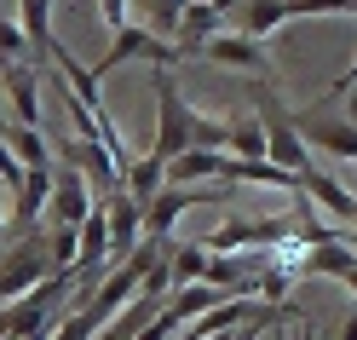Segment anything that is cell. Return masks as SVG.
<instances>
[{"mask_svg":"<svg viewBox=\"0 0 357 340\" xmlns=\"http://www.w3.org/2000/svg\"><path fill=\"white\" fill-rule=\"evenodd\" d=\"M52 231H29L24 242H12V254H0V306L29 294L35 283L52 277Z\"/></svg>","mask_w":357,"mask_h":340,"instance_id":"obj_2","label":"cell"},{"mask_svg":"<svg viewBox=\"0 0 357 340\" xmlns=\"http://www.w3.org/2000/svg\"><path fill=\"white\" fill-rule=\"evenodd\" d=\"M300 191L317 202V208H328V214H334V225H351V231H357V191H346L334 173H323L317 162L300 168Z\"/></svg>","mask_w":357,"mask_h":340,"instance_id":"obj_13","label":"cell"},{"mask_svg":"<svg viewBox=\"0 0 357 340\" xmlns=\"http://www.w3.org/2000/svg\"><path fill=\"white\" fill-rule=\"evenodd\" d=\"M208 265H213V248L208 242H173V288L208 283Z\"/></svg>","mask_w":357,"mask_h":340,"instance_id":"obj_19","label":"cell"},{"mask_svg":"<svg viewBox=\"0 0 357 340\" xmlns=\"http://www.w3.org/2000/svg\"><path fill=\"white\" fill-rule=\"evenodd\" d=\"M6 145L17 150V162H24V168H52V145L40 139V127H24V121L6 127Z\"/></svg>","mask_w":357,"mask_h":340,"instance_id":"obj_21","label":"cell"},{"mask_svg":"<svg viewBox=\"0 0 357 340\" xmlns=\"http://www.w3.org/2000/svg\"><path fill=\"white\" fill-rule=\"evenodd\" d=\"M202 58L208 64H225V70H242V75H271V58H265V47H259V35H242V29H219L208 47H202Z\"/></svg>","mask_w":357,"mask_h":340,"instance_id":"obj_9","label":"cell"},{"mask_svg":"<svg viewBox=\"0 0 357 340\" xmlns=\"http://www.w3.org/2000/svg\"><path fill=\"white\" fill-rule=\"evenodd\" d=\"M17 24H24V35H29V52H35V64H47V52H52V0H17Z\"/></svg>","mask_w":357,"mask_h":340,"instance_id":"obj_17","label":"cell"},{"mask_svg":"<svg viewBox=\"0 0 357 340\" xmlns=\"http://www.w3.org/2000/svg\"><path fill=\"white\" fill-rule=\"evenodd\" d=\"M219 17H225V12H219L213 6V0H185V17H178V35H173V47L178 52H202L208 47V40L219 35Z\"/></svg>","mask_w":357,"mask_h":340,"instance_id":"obj_14","label":"cell"},{"mask_svg":"<svg viewBox=\"0 0 357 340\" xmlns=\"http://www.w3.org/2000/svg\"><path fill=\"white\" fill-rule=\"evenodd\" d=\"M346 288H351V294H357V271H351V277H346Z\"/></svg>","mask_w":357,"mask_h":340,"instance_id":"obj_29","label":"cell"},{"mask_svg":"<svg viewBox=\"0 0 357 340\" xmlns=\"http://www.w3.org/2000/svg\"><path fill=\"white\" fill-rule=\"evenodd\" d=\"M52 185H58V168H29L24 185H17L12 208H6V237H29L35 219L52 208Z\"/></svg>","mask_w":357,"mask_h":340,"instance_id":"obj_6","label":"cell"},{"mask_svg":"<svg viewBox=\"0 0 357 340\" xmlns=\"http://www.w3.org/2000/svg\"><path fill=\"white\" fill-rule=\"evenodd\" d=\"M93 208H98V202H93L86 173H81L75 162H58V185H52V208H47V219H52V225H81Z\"/></svg>","mask_w":357,"mask_h":340,"instance_id":"obj_11","label":"cell"},{"mask_svg":"<svg viewBox=\"0 0 357 340\" xmlns=\"http://www.w3.org/2000/svg\"><path fill=\"white\" fill-rule=\"evenodd\" d=\"M0 81H6V98L17 110V121L40 127V64L35 58H12V64H0Z\"/></svg>","mask_w":357,"mask_h":340,"instance_id":"obj_12","label":"cell"},{"mask_svg":"<svg viewBox=\"0 0 357 340\" xmlns=\"http://www.w3.org/2000/svg\"><path fill=\"white\" fill-rule=\"evenodd\" d=\"M98 12H104V29H109V35H116L121 24H132V17H127V0H98Z\"/></svg>","mask_w":357,"mask_h":340,"instance_id":"obj_26","label":"cell"},{"mask_svg":"<svg viewBox=\"0 0 357 340\" xmlns=\"http://www.w3.org/2000/svg\"><path fill=\"white\" fill-rule=\"evenodd\" d=\"M150 93H155V139H150L144 156H155V162L167 168L173 156H185L190 145L231 150V121L190 110V98L178 93V81H173V70H155V75H150Z\"/></svg>","mask_w":357,"mask_h":340,"instance_id":"obj_1","label":"cell"},{"mask_svg":"<svg viewBox=\"0 0 357 340\" xmlns=\"http://www.w3.org/2000/svg\"><path fill=\"white\" fill-rule=\"evenodd\" d=\"M47 64H58V75H63V87H70V93L93 110L98 121H109V104H104V81H98V70L93 64H81L70 47H63V40H52V52H47Z\"/></svg>","mask_w":357,"mask_h":340,"instance_id":"obj_10","label":"cell"},{"mask_svg":"<svg viewBox=\"0 0 357 340\" xmlns=\"http://www.w3.org/2000/svg\"><path fill=\"white\" fill-rule=\"evenodd\" d=\"M12 58H35V52H29V35L17 24V12H0V64H12Z\"/></svg>","mask_w":357,"mask_h":340,"instance_id":"obj_23","label":"cell"},{"mask_svg":"<svg viewBox=\"0 0 357 340\" xmlns=\"http://www.w3.org/2000/svg\"><path fill=\"white\" fill-rule=\"evenodd\" d=\"M231 156H265V162H271V139H265L259 110H242V116H231Z\"/></svg>","mask_w":357,"mask_h":340,"instance_id":"obj_20","label":"cell"},{"mask_svg":"<svg viewBox=\"0 0 357 340\" xmlns=\"http://www.w3.org/2000/svg\"><path fill=\"white\" fill-rule=\"evenodd\" d=\"M351 87H357V58H351V64H346V75H334V87H328V93H323V98H317V104H323V110H328V104H334V98H346V93H351Z\"/></svg>","mask_w":357,"mask_h":340,"instance_id":"obj_25","label":"cell"},{"mask_svg":"<svg viewBox=\"0 0 357 340\" xmlns=\"http://www.w3.org/2000/svg\"><path fill=\"white\" fill-rule=\"evenodd\" d=\"M178 58H185V52H178L173 40H162L155 29H144V24H121V29H116V40L104 47V58L93 64V70H98V81H104L109 70H121V64H150V70H173Z\"/></svg>","mask_w":357,"mask_h":340,"instance_id":"obj_3","label":"cell"},{"mask_svg":"<svg viewBox=\"0 0 357 340\" xmlns=\"http://www.w3.org/2000/svg\"><path fill=\"white\" fill-rule=\"evenodd\" d=\"M0 196H12V191H0ZM0 237H6V208H0Z\"/></svg>","mask_w":357,"mask_h":340,"instance_id":"obj_28","label":"cell"},{"mask_svg":"<svg viewBox=\"0 0 357 340\" xmlns=\"http://www.w3.org/2000/svg\"><path fill=\"white\" fill-rule=\"evenodd\" d=\"M0 139H6V116H0Z\"/></svg>","mask_w":357,"mask_h":340,"instance_id":"obj_31","label":"cell"},{"mask_svg":"<svg viewBox=\"0 0 357 340\" xmlns=\"http://www.w3.org/2000/svg\"><path fill=\"white\" fill-rule=\"evenodd\" d=\"M357 271V248L346 237H334V242H311L305 248V260H300V277H351Z\"/></svg>","mask_w":357,"mask_h":340,"instance_id":"obj_15","label":"cell"},{"mask_svg":"<svg viewBox=\"0 0 357 340\" xmlns=\"http://www.w3.org/2000/svg\"><path fill=\"white\" fill-rule=\"evenodd\" d=\"M196 202H219V196H202L196 185H167V191H155L150 202H144V237H155V242H173V225L185 219Z\"/></svg>","mask_w":357,"mask_h":340,"instance_id":"obj_7","label":"cell"},{"mask_svg":"<svg viewBox=\"0 0 357 340\" xmlns=\"http://www.w3.org/2000/svg\"><path fill=\"white\" fill-rule=\"evenodd\" d=\"M58 156H63V162H75L86 179H93V185H104V196L121 191V179H127L104 139H81V133H75V139H58Z\"/></svg>","mask_w":357,"mask_h":340,"instance_id":"obj_8","label":"cell"},{"mask_svg":"<svg viewBox=\"0 0 357 340\" xmlns=\"http://www.w3.org/2000/svg\"><path fill=\"white\" fill-rule=\"evenodd\" d=\"M294 237V225L288 219H225L219 231L208 237V248L213 254H242V248H277V242H288Z\"/></svg>","mask_w":357,"mask_h":340,"instance_id":"obj_5","label":"cell"},{"mask_svg":"<svg viewBox=\"0 0 357 340\" xmlns=\"http://www.w3.org/2000/svg\"><path fill=\"white\" fill-rule=\"evenodd\" d=\"M271 329H277V317H271V311H254L248 323H236V329H225L219 340H259V334H271Z\"/></svg>","mask_w":357,"mask_h":340,"instance_id":"obj_24","label":"cell"},{"mask_svg":"<svg viewBox=\"0 0 357 340\" xmlns=\"http://www.w3.org/2000/svg\"><path fill=\"white\" fill-rule=\"evenodd\" d=\"M288 24V0H242L236 6V29L242 35H271V29H282Z\"/></svg>","mask_w":357,"mask_h":340,"instance_id":"obj_18","label":"cell"},{"mask_svg":"<svg viewBox=\"0 0 357 340\" xmlns=\"http://www.w3.org/2000/svg\"><path fill=\"white\" fill-rule=\"evenodd\" d=\"M294 340H317V334H311V329H300V334H294Z\"/></svg>","mask_w":357,"mask_h":340,"instance_id":"obj_30","label":"cell"},{"mask_svg":"<svg viewBox=\"0 0 357 340\" xmlns=\"http://www.w3.org/2000/svg\"><path fill=\"white\" fill-rule=\"evenodd\" d=\"M294 127H300V139L311 150H323V156H346V162H357V121H340V116H328V110H294Z\"/></svg>","mask_w":357,"mask_h":340,"instance_id":"obj_4","label":"cell"},{"mask_svg":"<svg viewBox=\"0 0 357 340\" xmlns=\"http://www.w3.org/2000/svg\"><path fill=\"white\" fill-rule=\"evenodd\" d=\"M340 340H357V311L346 317V329H340Z\"/></svg>","mask_w":357,"mask_h":340,"instance_id":"obj_27","label":"cell"},{"mask_svg":"<svg viewBox=\"0 0 357 340\" xmlns=\"http://www.w3.org/2000/svg\"><path fill=\"white\" fill-rule=\"evenodd\" d=\"M162 179H167V168L155 162V156H139V162L127 168V179H121V185H127L132 196H139V202H150L155 191H162Z\"/></svg>","mask_w":357,"mask_h":340,"instance_id":"obj_22","label":"cell"},{"mask_svg":"<svg viewBox=\"0 0 357 340\" xmlns=\"http://www.w3.org/2000/svg\"><path fill=\"white\" fill-rule=\"evenodd\" d=\"M225 162H231V150L190 145L185 156H173V162H167V179H173V185H196V179H213V173H225Z\"/></svg>","mask_w":357,"mask_h":340,"instance_id":"obj_16","label":"cell"}]
</instances>
